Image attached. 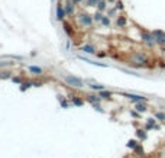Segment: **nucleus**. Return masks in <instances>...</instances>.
Masks as SVG:
<instances>
[{
    "instance_id": "1",
    "label": "nucleus",
    "mask_w": 165,
    "mask_h": 158,
    "mask_svg": "<svg viewBox=\"0 0 165 158\" xmlns=\"http://www.w3.org/2000/svg\"><path fill=\"white\" fill-rule=\"evenodd\" d=\"M93 20H94V17L90 16L88 13H81L78 16V23L81 26H86V28H90L93 25Z\"/></svg>"
},
{
    "instance_id": "2",
    "label": "nucleus",
    "mask_w": 165,
    "mask_h": 158,
    "mask_svg": "<svg viewBox=\"0 0 165 158\" xmlns=\"http://www.w3.org/2000/svg\"><path fill=\"white\" fill-rule=\"evenodd\" d=\"M140 38H142V41L145 42L148 47H154L155 39H154L152 32H148V31H140Z\"/></svg>"
},
{
    "instance_id": "3",
    "label": "nucleus",
    "mask_w": 165,
    "mask_h": 158,
    "mask_svg": "<svg viewBox=\"0 0 165 158\" xmlns=\"http://www.w3.org/2000/svg\"><path fill=\"white\" fill-rule=\"evenodd\" d=\"M152 35H154L155 44L161 45V47H164L165 45V32L164 31H161V29H155V31L152 32Z\"/></svg>"
},
{
    "instance_id": "4",
    "label": "nucleus",
    "mask_w": 165,
    "mask_h": 158,
    "mask_svg": "<svg viewBox=\"0 0 165 158\" xmlns=\"http://www.w3.org/2000/svg\"><path fill=\"white\" fill-rule=\"evenodd\" d=\"M65 83L70 84V86H73V87H82V81L80 78H75V77H71V75H67L65 77Z\"/></svg>"
},
{
    "instance_id": "5",
    "label": "nucleus",
    "mask_w": 165,
    "mask_h": 158,
    "mask_svg": "<svg viewBox=\"0 0 165 158\" xmlns=\"http://www.w3.org/2000/svg\"><path fill=\"white\" fill-rule=\"evenodd\" d=\"M64 9H65L67 16H73L75 13V3H73V2H67L65 5H64Z\"/></svg>"
},
{
    "instance_id": "6",
    "label": "nucleus",
    "mask_w": 165,
    "mask_h": 158,
    "mask_svg": "<svg viewBox=\"0 0 165 158\" xmlns=\"http://www.w3.org/2000/svg\"><path fill=\"white\" fill-rule=\"evenodd\" d=\"M65 16H67V13H65L64 6H62V3H58V6H57V19L58 20H64V17Z\"/></svg>"
},
{
    "instance_id": "7",
    "label": "nucleus",
    "mask_w": 165,
    "mask_h": 158,
    "mask_svg": "<svg viewBox=\"0 0 165 158\" xmlns=\"http://www.w3.org/2000/svg\"><path fill=\"white\" fill-rule=\"evenodd\" d=\"M123 96L128 97V99H130L132 102H135V103H140V102H145V100H146V97H143V96H136V94H126V93H124Z\"/></svg>"
},
{
    "instance_id": "8",
    "label": "nucleus",
    "mask_w": 165,
    "mask_h": 158,
    "mask_svg": "<svg viewBox=\"0 0 165 158\" xmlns=\"http://www.w3.org/2000/svg\"><path fill=\"white\" fill-rule=\"evenodd\" d=\"M133 59L136 61V62H140V64H145L148 59L146 57L143 55V54H140V52H136V54H133Z\"/></svg>"
},
{
    "instance_id": "9",
    "label": "nucleus",
    "mask_w": 165,
    "mask_h": 158,
    "mask_svg": "<svg viewBox=\"0 0 165 158\" xmlns=\"http://www.w3.org/2000/svg\"><path fill=\"white\" fill-rule=\"evenodd\" d=\"M126 23H128V20H126L124 16H119L116 19V26H117V28H124Z\"/></svg>"
},
{
    "instance_id": "10",
    "label": "nucleus",
    "mask_w": 165,
    "mask_h": 158,
    "mask_svg": "<svg viewBox=\"0 0 165 158\" xmlns=\"http://www.w3.org/2000/svg\"><path fill=\"white\" fill-rule=\"evenodd\" d=\"M107 0H99L97 3V10H101V12H106L107 10Z\"/></svg>"
},
{
    "instance_id": "11",
    "label": "nucleus",
    "mask_w": 165,
    "mask_h": 158,
    "mask_svg": "<svg viewBox=\"0 0 165 158\" xmlns=\"http://www.w3.org/2000/svg\"><path fill=\"white\" fill-rule=\"evenodd\" d=\"M64 32H65L68 36H73V33H74V29H73V26L70 25V23H64Z\"/></svg>"
},
{
    "instance_id": "12",
    "label": "nucleus",
    "mask_w": 165,
    "mask_h": 158,
    "mask_svg": "<svg viewBox=\"0 0 165 158\" xmlns=\"http://www.w3.org/2000/svg\"><path fill=\"white\" fill-rule=\"evenodd\" d=\"M93 17H94V20H96V22H101V19L104 17V13H103L101 10H97V12L93 15Z\"/></svg>"
},
{
    "instance_id": "13",
    "label": "nucleus",
    "mask_w": 165,
    "mask_h": 158,
    "mask_svg": "<svg viewBox=\"0 0 165 158\" xmlns=\"http://www.w3.org/2000/svg\"><path fill=\"white\" fill-rule=\"evenodd\" d=\"M82 51H84L86 54H94V47H93V45H84V47H82Z\"/></svg>"
},
{
    "instance_id": "14",
    "label": "nucleus",
    "mask_w": 165,
    "mask_h": 158,
    "mask_svg": "<svg viewBox=\"0 0 165 158\" xmlns=\"http://www.w3.org/2000/svg\"><path fill=\"white\" fill-rule=\"evenodd\" d=\"M29 71H31V73H33V74H41V73H42V68H41V67L31 65V67H29Z\"/></svg>"
},
{
    "instance_id": "15",
    "label": "nucleus",
    "mask_w": 165,
    "mask_h": 158,
    "mask_svg": "<svg viewBox=\"0 0 165 158\" xmlns=\"http://www.w3.org/2000/svg\"><path fill=\"white\" fill-rule=\"evenodd\" d=\"M101 25L106 26V28H107V26H110V17H109L107 15H104V17L101 19Z\"/></svg>"
},
{
    "instance_id": "16",
    "label": "nucleus",
    "mask_w": 165,
    "mask_h": 158,
    "mask_svg": "<svg viewBox=\"0 0 165 158\" xmlns=\"http://www.w3.org/2000/svg\"><path fill=\"white\" fill-rule=\"evenodd\" d=\"M116 12H117V8H112V9H107V16L109 17H113L116 15Z\"/></svg>"
},
{
    "instance_id": "17",
    "label": "nucleus",
    "mask_w": 165,
    "mask_h": 158,
    "mask_svg": "<svg viewBox=\"0 0 165 158\" xmlns=\"http://www.w3.org/2000/svg\"><path fill=\"white\" fill-rule=\"evenodd\" d=\"M90 89H93V90H99V92H101V90H104V86H100V84H91Z\"/></svg>"
},
{
    "instance_id": "18",
    "label": "nucleus",
    "mask_w": 165,
    "mask_h": 158,
    "mask_svg": "<svg viewBox=\"0 0 165 158\" xmlns=\"http://www.w3.org/2000/svg\"><path fill=\"white\" fill-rule=\"evenodd\" d=\"M110 96H112V94L109 92H103V90L100 92V99H110Z\"/></svg>"
},
{
    "instance_id": "19",
    "label": "nucleus",
    "mask_w": 165,
    "mask_h": 158,
    "mask_svg": "<svg viewBox=\"0 0 165 158\" xmlns=\"http://www.w3.org/2000/svg\"><path fill=\"white\" fill-rule=\"evenodd\" d=\"M136 110H138V112H145V110H146V106L142 105V103H136Z\"/></svg>"
},
{
    "instance_id": "20",
    "label": "nucleus",
    "mask_w": 165,
    "mask_h": 158,
    "mask_svg": "<svg viewBox=\"0 0 165 158\" xmlns=\"http://www.w3.org/2000/svg\"><path fill=\"white\" fill-rule=\"evenodd\" d=\"M99 100H100V97H97V96H90V97H88V102L93 103V105H97Z\"/></svg>"
},
{
    "instance_id": "21",
    "label": "nucleus",
    "mask_w": 165,
    "mask_h": 158,
    "mask_svg": "<svg viewBox=\"0 0 165 158\" xmlns=\"http://www.w3.org/2000/svg\"><path fill=\"white\" fill-rule=\"evenodd\" d=\"M116 8H117V10H123V2H122V0H117V2H116Z\"/></svg>"
},
{
    "instance_id": "22",
    "label": "nucleus",
    "mask_w": 165,
    "mask_h": 158,
    "mask_svg": "<svg viewBox=\"0 0 165 158\" xmlns=\"http://www.w3.org/2000/svg\"><path fill=\"white\" fill-rule=\"evenodd\" d=\"M155 125V120L154 119H148V123H146V129H151V128H154Z\"/></svg>"
},
{
    "instance_id": "23",
    "label": "nucleus",
    "mask_w": 165,
    "mask_h": 158,
    "mask_svg": "<svg viewBox=\"0 0 165 158\" xmlns=\"http://www.w3.org/2000/svg\"><path fill=\"white\" fill-rule=\"evenodd\" d=\"M155 117H157L158 120H165V115H164V113H161V112L155 113Z\"/></svg>"
},
{
    "instance_id": "24",
    "label": "nucleus",
    "mask_w": 165,
    "mask_h": 158,
    "mask_svg": "<svg viewBox=\"0 0 165 158\" xmlns=\"http://www.w3.org/2000/svg\"><path fill=\"white\" fill-rule=\"evenodd\" d=\"M99 0H87V6H97Z\"/></svg>"
},
{
    "instance_id": "25",
    "label": "nucleus",
    "mask_w": 165,
    "mask_h": 158,
    "mask_svg": "<svg viewBox=\"0 0 165 158\" xmlns=\"http://www.w3.org/2000/svg\"><path fill=\"white\" fill-rule=\"evenodd\" d=\"M73 103H74L75 106H82V100L81 99H73Z\"/></svg>"
},
{
    "instance_id": "26",
    "label": "nucleus",
    "mask_w": 165,
    "mask_h": 158,
    "mask_svg": "<svg viewBox=\"0 0 165 158\" xmlns=\"http://www.w3.org/2000/svg\"><path fill=\"white\" fill-rule=\"evenodd\" d=\"M128 147H129V148H136V147H138V142L136 141H129V144H128Z\"/></svg>"
},
{
    "instance_id": "27",
    "label": "nucleus",
    "mask_w": 165,
    "mask_h": 158,
    "mask_svg": "<svg viewBox=\"0 0 165 158\" xmlns=\"http://www.w3.org/2000/svg\"><path fill=\"white\" fill-rule=\"evenodd\" d=\"M138 136H139L140 139H145L146 138V133H145V131H138Z\"/></svg>"
},
{
    "instance_id": "28",
    "label": "nucleus",
    "mask_w": 165,
    "mask_h": 158,
    "mask_svg": "<svg viewBox=\"0 0 165 158\" xmlns=\"http://www.w3.org/2000/svg\"><path fill=\"white\" fill-rule=\"evenodd\" d=\"M31 86H32V83H25L22 87H20V90H26V89H28V87H31Z\"/></svg>"
},
{
    "instance_id": "29",
    "label": "nucleus",
    "mask_w": 165,
    "mask_h": 158,
    "mask_svg": "<svg viewBox=\"0 0 165 158\" xmlns=\"http://www.w3.org/2000/svg\"><path fill=\"white\" fill-rule=\"evenodd\" d=\"M10 77V73H0V78H8Z\"/></svg>"
},
{
    "instance_id": "30",
    "label": "nucleus",
    "mask_w": 165,
    "mask_h": 158,
    "mask_svg": "<svg viewBox=\"0 0 165 158\" xmlns=\"http://www.w3.org/2000/svg\"><path fill=\"white\" fill-rule=\"evenodd\" d=\"M71 2H73V3H75V5H80L82 0H71Z\"/></svg>"
},
{
    "instance_id": "31",
    "label": "nucleus",
    "mask_w": 165,
    "mask_h": 158,
    "mask_svg": "<svg viewBox=\"0 0 165 158\" xmlns=\"http://www.w3.org/2000/svg\"><path fill=\"white\" fill-rule=\"evenodd\" d=\"M13 81H15V83H20V80H19L17 77H15V78H13Z\"/></svg>"
},
{
    "instance_id": "32",
    "label": "nucleus",
    "mask_w": 165,
    "mask_h": 158,
    "mask_svg": "<svg viewBox=\"0 0 165 158\" xmlns=\"http://www.w3.org/2000/svg\"><path fill=\"white\" fill-rule=\"evenodd\" d=\"M109 3H116V2H117V0H107Z\"/></svg>"
}]
</instances>
